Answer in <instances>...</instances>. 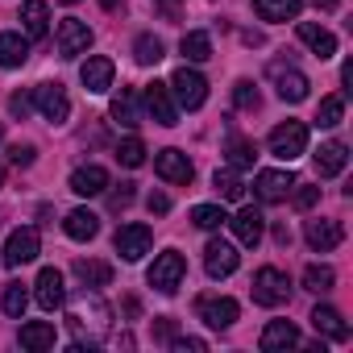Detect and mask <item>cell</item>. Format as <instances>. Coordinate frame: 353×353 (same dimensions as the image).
Returning a JSON list of instances; mask_svg holds the SVG:
<instances>
[{
	"label": "cell",
	"instance_id": "23",
	"mask_svg": "<svg viewBox=\"0 0 353 353\" xmlns=\"http://www.w3.org/2000/svg\"><path fill=\"white\" fill-rule=\"evenodd\" d=\"M21 26H26V38H46L50 34V9H46V0H26L21 5Z\"/></svg>",
	"mask_w": 353,
	"mask_h": 353
},
{
	"label": "cell",
	"instance_id": "19",
	"mask_svg": "<svg viewBox=\"0 0 353 353\" xmlns=\"http://www.w3.org/2000/svg\"><path fill=\"white\" fill-rule=\"evenodd\" d=\"M303 237H307V245H312L316 254H328V250H336V245H341L345 229H341V221H307Z\"/></svg>",
	"mask_w": 353,
	"mask_h": 353
},
{
	"label": "cell",
	"instance_id": "7",
	"mask_svg": "<svg viewBox=\"0 0 353 353\" xmlns=\"http://www.w3.org/2000/svg\"><path fill=\"white\" fill-rule=\"evenodd\" d=\"M38 250H42L38 229H34V225H21V229H13V233H9V241H5V266H9V270H17V266L34 262V258H38Z\"/></svg>",
	"mask_w": 353,
	"mask_h": 353
},
{
	"label": "cell",
	"instance_id": "2",
	"mask_svg": "<svg viewBox=\"0 0 353 353\" xmlns=\"http://www.w3.org/2000/svg\"><path fill=\"white\" fill-rule=\"evenodd\" d=\"M170 96H174V104L179 108H188V112H196V108H204V100H208V79L200 75V71H192V67H179L170 75Z\"/></svg>",
	"mask_w": 353,
	"mask_h": 353
},
{
	"label": "cell",
	"instance_id": "53",
	"mask_svg": "<svg viewBox=\"0 0 353 353\" xmlns=\"http://www.w3.org/2000/svg\"><path fill=\"white\" fill-rule=\"evenodd\" d=\"M63 5H79V0H63Z\"/></svg>",
	"mask_w": 353,
	"mask_h": 353
},
{
	"label": "cell",
	"instance_id": "15",
	"mask_svg": "<svg viewBox=\"0 0 353 353\" xmlns=\"http://www.w3.org/2000/svg\"><path fill=\"white\" fill-rule=\"evenodd\" d=\"M291 183H295V174L291 170H258V179H254V192L262 204H283L291 196Z\"/></svg>",
	"mask_w": 353,
	"mask_h": 353
},
{
	"label": "cell",
	"instance_id": "28",
	"mask_svg": "<svg viewBox=\"0 0 353 353\" xmlns=\"http://www.w3.org/2000/svg\"><path fill=\"white\" fill-rule=\"evenodd\" d=\"M75 274H79V283L83 287H108L112 283V266L108 262H100V258H75V266H71Z\"/></svg>",
	"mask_w": 353,
	"mask_h": 353
},
{
	"label": "cell",
	"instance_id": "25",
	"mask_svg": "<svg viewBox=\"0 0 353 353\" xmlns=\"http://www.w3.org/2000/svg\"><path fill=\"white\" fill-rule=\"evenodd\" d=\"M17 341H21V349H30V353L54 349V324H46V320H30V324H21Z\"/></svg>",
	"mask_w": 353,
	"mask_h": 353
},
{
	"label": "cell",
	"instance_id": "16",
	"mask_svg": "<svg viewBox=\"0 0 353 353\" xmlns=\"http://www.w3.org/2000/svg\"><path fill=\"white\" fill-rule=\"evenodd\" d=\"M112 75H117V67H112V59H104V54H92V59L79 67V79H83V88H88L92 96H104V92L112 88Z\"/></svg>",
	"mask_w": 353,
	"mask_h": 353
},
{
	"label": "cell",
	"instance_id": "9",
	"mask_svg": "<svg viewBox=\"0 0 353 353\" xmlns=\"http://www.w3.org/2000/svg\"><path fill=\"white\" fill-rule=\"evenodd\" d=\"M54 46H59L63 59L88 54V46H92V30H88V21H79V17H63L59 30H54Z\"/></svg>",
	"mask_w": 353,
	"mask_h": 353
},
{
	"label": "cell",
	"instance_id": "1",
	"mask_svg": "<svg viewBox=\"0 0 353 353\" xmlns=\"http://www.w3.org/2000/svg\"><path fill=\"white\" fill-rule=\"evenodd\" d=\"M183 274H188V262H183V254L179 250H166V254H158L154 258V266H150V287L158 291V295H174L183 287Z\"/></svg>",
	"mask_w": 353,
	"mask_h": 353
},
{
	"label": "cell",
	"instance_id": "35",
	"mask_svg": "<svg viewBox=\"0 0 353 353\" xmlns=\"http://www.w3.org/2000/svg\"><path fill=\"white\" fill-rule=\"evenodd\" d=\"M254 158H258V145H254L250 137H233V141H229V166H233V170H250Z\"/></svg>",
	"mask_w": 353,
	"mask_h": 353
},
{
	"label": "cell",
	"instance_id": "44",
	"mask_svg": "<svg viewBox=\"0 0 353 353\" xmlns=\"http://www.w3.org/2000/svg\"><path fill=\"white\" fill-rule=\"evenodd\" d=\"M170 349H179V353H204V341L200 336H170Z\"/></svg>",
	"mask_w": 353,
	"mask_h": 353
},
{
	"label": "cell",
	"instance_id": "45",
	"mask_svg": "<svg viewBox=\"0 0 353 353\" xmlns=\"http://www.w3.org/2000/svg\"><path fill=\"white\" fill-rule=\"evenodd\" d=\"M9 108H13V117H21V121H26V117H30V108H34V96H26V92H17V96L9 100Z\"/></svg>",
	"mask_w": 353,
	"mask_h": 353
},
{
	"label": "cell",
	"instance_id": "29",
	"mask_svg": "<svg viewBox=\"0 0 353 353\" xmlns=\"http://www.w3.org/2000/svg\"><path fill=\"white\" fill-rule=\"evenodd\" d=\"M250 5L262 21H295L299 9H303L299 0H250Z\"/></svg>",
	"mask_w": 353,
	"mask_h": 353
},
{
	"label": "cell",
	"instance_id": "52",
	"mask_svg": "<svg viewBox=\"0 0 353 353\" xmlns=\"http://www.w3.org/2000/svg\"><path fill=\"white\" fill-rule=\"evenodd\" d=\"M0 141H5V121H0Z\"/></svg>",
	"mask_w": 353,
	"mask_h": 353
},
{
	"label": "cell",
	"instance_id": "6",
	"mask_svg": "<svg viewBox=\"0 0 353 353\" xmlns=\"http://www.w3.org/2000/svg\"><path fill=\"white\" fill-rule=\"evenodd\" d=\"M34 104H38V112L50 125H67V117H71V96H67L63 83H38L34 88Z\"/></svg>",
	"mask_w": 353,
	"mask_h": 353
},
{
	"label": "cell",
	"instance_id": "10",
	"mask_svg": "<svg viewBox=\"0 0 353 353\" xmlns=\"http://www.w3.org/2000/svg\"><path fill=\"white\" fill-rule=\"evenodd\" d=\"M237 266H241V254H237V245H233V241L212 237V241L204 245V270H208L212 279H229Z\"/></svg>",
	"mask_w": 353,
	"mask_h": 353
},
{
	"label": "cell",
	"instance_id": "27",
	"mask_svg": "<svg viewBox=\"0 0 353 353\" xmlns=\"http://www.w3.org/2000/svg\"><path fill=\"white\" fill-rule=\"evenodd\" d=\"M63 229H67V237H71V241H92V237L100 233V216H96V212H88V208H75V212H67Z\"/></svg>",
	"mask_w": 353,
	"mask_h": 353
},
{
	"label": "cell",
	"instance_id": "18",
	"mask_svg": "<svg viewBox=\"0 0 353 353\" xmlns=\"http://www.w3.org/2000/svg\"><path fill=\"white\" fill-rule=\"evenodd\" d=\"M229 225H233V237H237L241 245H250V250H254V245L262 241V233H266V216H262L258 208H241Z\"/></svg>",
	"mask_w": 353,
	"mask_h": 353
},
{
	"label": "cell",
	"instance_id": "48",
	"mask_svg": "<svg viewBox=\"0 0 353 353\" xmlns=\"http://www.w3.org/2000/svg\"><path fill=\"white\" fill-rule=\"evenodd\" d=\"M158 9H162L166 17H179V0H158Z\"/></svg>",
	"mask_w": 353,
	"mask_h": 353
},
{
	"label": "cell",
	"instance_id": "36",
	"mask_svg": "<svg viewBox=\"0 0 353 353\" xmlns=\"http://www.w3.org/2000/svg\"><path fill=\"white\" fill-rule=\"evenodd\" d=\"M341 117H345V96H324L320 108H316V125L332 129V125H341Z\"/></svg>",
	"mask_w": 353,
	"mask_h": 353
},
{
	"label": "cell",
	"instance_id": "3",
	"mask_svg": "<svg viewBox=\"0 0 353 353\" xmlns=\"http://www.w3.org/2000/svg\"><path fill=\"white\" fill-rule=\"evenodd\" d=\"M270 154L279 158V162H295L299 154H307V125L303 121H283V125H274L270 129Z\"/></svg>",
	"mask_w": 353,
	"mask_h": 353
},
{
	"label": "cell",
	"instance_id": "41",
	"mask_svg": "<svg viewBox=\"0 0 353 353\" xmlns=\"http://www.w3.org/2000/svg\"><path fill=\"white\" fill-rule=\"evenodd\" d=\"M291 204L299 208V212H307V208H316L320 204V188H312V183H291Z\"/></svg>",
	"mask_w": 353,
	"mask_h": 353
},
{
	"label": "cell",
	"instance_id": "42",
	"mask_svg": "<svg viewBox=\"0 0 353 353\" xmlns=\"http://www.w3.org/2000/svg\"><path fill=\"white\" fill-rule=\"evenodd\" d=\"M108 188H112V183H108ZM129 204H133V183H117V188L108 192V208H112V212H125Z\"/></svg>",
	"mask_w": 353,
	"mask_h": 353
},
{
	"label": "cell",
	"instance_id": "47",
	"mask_svg": "<svg viewBox=\"0 0 353 353\" xmlns=\"http://www.w3.org/2000/svg\"><path fill=\"white\" fill-rule=\"evenodd\" d=\"M154 336H158V341H170V336H174V320H170V316H162V320L154 324Z\"/></svg>",
	"mask_w": 353,
	"mask_h": 353
},
{
	"label": "cell",
	"instance_id": "14",
	"mask_svg": "<svg viewBox=\"0 0 353 353\" xmlns=\"http://www.w3.org/2000/svg\"><path fill=\"white\" fill-rule=\"evenodd\" d=\"M270 79H274V88H279V100H287V104H299V100H307V75L303 71H295V67H283V63H270Z\"/></svg>",
	"mask_w": 353,
	"mask_h": 353
},
{
	"label": "cell",
	"instance_id": "51",
	"mask_svg": "<svg viewBox=\"0 0 353 353\" xmlns=\"http://www.w3.org/2000/svg\"><path fill=\"white\" fill-rule=\"evenodd\" d=\"M0 188H5V166H0Z\"/></svg>",
	"mask_w": 353,
	"mask_h": 353
},
{
	"label": "cell",
	"instance_id": "5",
	"mask_svg": "<svg viewBox=\"0 0 353 353\" xmlns=\"http://www.w3.org/2000/svg\"><path fill=\"white\" fill-rule=\"evenodd\" d=\"M154 170H158V179H166L174 188H188L196 179V166H192V158L183 150H158L154 154Z\"/></svg>",
	"mask_w": 353,
	"mask_h": 353
},
{
	"label": "cell",
	"instance_id": "34",
	"mask_svg": "<svg viewBox=\"0 0 353 353\" xmlns=\"http://www.w3.org/2000/svg\"><path fill=\"white\" fill-rule=\"evenodd\" d=\"M192 225L204 229V233H216L221 225H229V216H225V208H216V204H196V208H192Z\"/></svg>",
	"mask_w": 353,
	"mask_h": 353
},
{
	"label": "cell",
	"instance_id": "21",
	"mask_svg": "<svg viewBox=\"0 0 353 353\" xmlns=\"http://www.w3.org/2000/svg\"><path fill=\"white\" fill-rule=\"evenodd\" d=\"M349 166V145L345 141H324L316 150V174L320 179H332V174H341Z\"/></svg>",
	"mask_w": 353,
	"mask_h": 353
},
{
	"label": "cell",
	"instance_id": "49",
	"mask_svg": "<svg viewBox=\"0 0 353 353\" xmlns=\"http://www.w3.org/2000/svg\"><path fill=\"white\" fill-rule=\"evenodd\" d=\"M274 241H279V245H291V229H287V225H279V229H274Z\"/></svg>",
	"mask_w": 353,
	"mask_h": 353
},
{
	"label": "cell",
	"instance_id": "38",
	"mask_svg": "<svg viewBox=\"0 0 353 353\" xmlns=\"http://www.w3.org/2000/svg\"><path fill=\"white\" fill-rule=\"evenodd\" d=\"M0 303H5V312H9L13 320H21L26 307H30V291H26L21 283H5V299H0Z\"/></svg>",
	"mask_w": 353,
	"mask_h": 353
},
{
	"label": "cell",
	"instance_id": "17",
	"mask_svg": "<svg viewBox=\"0 0 353 353\" xmlns=\"http://www.w3.org/2000/svg\"><path fill=\"white\" fill-rule=\"evenodd\" d=\"M295 34H299V42H303V46H307L320 63L336 54V38H332L324 26H316V21H299V26H295Z\"/></svg>",
	"mask_w": 353,
	"mask_h": 353
},
{
	"label": "cell",
	"instance_id": "39",
	"mask_svg": "<svg viewBox=\"0 0 353 353\" xmlns=\"http://www.w3.org/2000/svg\"><path fill=\"white\" fill-rule=\"evenodd\" d=\"M117 162L129 166V170H137V166L145 162V145H141V137H125V141L117 145Z\"/></svg>",
	"mask_w": 353,
	"mask_h": 353
},
{
	"label": "cell",
	"instance_id": "12",
	"mask_svg": "<svg viewBox=\"0 0 353 353\" xmlns=\"http://www.w3.org/2000/svg\"><path fill=\"white\" fill-rule=\"evenodd\" d=\"M112 245H117V254H121L125 262H141V258L150 254V245H154V233H150L145 225H121L117 237H112Z\"/></svg>",
	"mask_w": 353,
	"mask_h": 353
},
{
	"label": "cell",
	"instance_id": "43",
	"mask_svg": "<svg viewBox=\"0 0 353 353\" xmlns=\"http://www.w3.org/2000/svg\"><path fill=\"white\" fill-rule=\"evenodd\" d=\"M34 158H38V150H34L30 141H17V145H9V162H13V166H34Z\"/></svg>",
	"mask_w": 353,
	"mask_h": 353
},
{
	"label": "cell",
	"instance_id": "8",
	"mask_svg": "<svg viewBox=\"0 0 353 353\" xmlns=\"http://www.w3.org/2000/svg\"><path fill=\"white\" fill-rule=\"evenodd\" d=\"M237 312H241V307H237V299H229V295H200V299H196V316H200L208 328H216V332H221V328H233V324H237Z\"/></svg>",
	"mask_w": 353,
	"mask_h": 353
},
{
	"label": "cell",
	"instance_id": "32",
	"mask_svg": "<svg viewBox=\"0 0 353 353\" xmlns=\"http://www.w3.org/2000/svg\"><path fill=\"white\" fill-rule=\"evenodd\" d=\"M112 117H117V125H125V129H137V125H141V117H137V92H133V88H121V96L112 100Z\"/></svg>",
	"mask_w": 353,
	"mask_h": 353
},
{
	"label": "cell",
	"instance_id": "50",
	"mask_svg": "<svg viewBox=\"0 0 353 353\" xmlns=\"http://www.w3.org/2000/svg\"><path fill=\"white\" fill-rule=\"evenodd\" d=\"M341 0H316V9H336Z\"/></svg>",
	"mask_w": 353,
	"mask_h": 353
},
{
	"label": "cell",
	"instance_id": "37",
	"mask_svg": "<svg viewBox=\"0 0 353 353\" xmlns=\"http://www.w3.org/2000/svg\"><path fill=\"white\" fill-rule=\"evenodd\" d=\"M332 283H336V274H332V266H320V262H312V266L303 270V287H307V291H316V295H324V291H332Z\"/></svg>",
	"mask_w": 353,
	"mask_h": 353
},
{
	"label": "cell",
	"instance_id": "26",
	"mask_svg": "<svg viewBox=\"0 0 353 353\" xmlns=\"http://www.w3.org/2000/svg\"><path fill=\"white\" fill-rule=\"evenodd\" d=\"M26 59H30V38H21V34H0V67L17 71V67H26Z\"/></svg>",
	"mask_w": 353,
	"mask_h": 353
},
{
	"label": "cell",
	"instance_id": "46",
	"mask_svg": "<svg viewBox=\"0 0 353 353\" xmlns=\"http://www.w3.org/2000/svg\"><path fill=\"white\" fill-rule=\"evenodd\" d=\"M145 208H150L154 216H166V212H170V200H166L162 192H150V196H145Z\"/></svg>",
	"mask_w": 353,
	"mask_h": 353
},
{
	"label": "cell",
	"instance_id": "22",
	"mask_svg": "<svg viewBox=\"0 0 353 353\" xmlns=\"http://www.w3.org/2000/svg\"><path fill=\"white\" fill-rule=\"evenodd\" d=\"M266 353H279V349H291V345H299V328L291 324V320H270L266 328H262V341H258Z\"/></svg>",
	"mask_w": 353,
	"mask_h": 353
},
{
	"label": "cell",
	"instance_id": "40",
	"mask_svg": "<svg viewBox=\"0 0 353 353\" xmlns=\"http://www.w3.org/2000/svg\"><path fill=\"white\" fill-rule=\"evenodd\" d=\"M233 104L245 108V112H254V108L262 104V96H258V88H254L250 79H237V83H233Z\"/></svg>",
	"mask_w": 353,
	"mask_h": 353
},
{
	"label": "cell",
	"instance_id": "13",
	"mask_svg": "<svg viewBox=\"0 0 353 353\" xmlns=\"http://www.w3.org/2000/svg\"><path fill=\"white\" fill-rule=\"evenodd\" d=\"M34 299H38V307H42V312H54V307H63V303H67L63 270H54V266H42V270H38V283H34Z\"/></svg>",
	"mask_w": 353,
	"mask_h": 353
},
{
	"label": "cell",
	"instance_id": "24",
	"mask_svg": "<svg viewBox=\"0 0 353 353\" xmlns=\"http://www.w3.org/2000/svg\"><path fill=\"white\" fill-rule=\"evenodd\" d=\"M312 328H316L320 336H328V341H349V324L341 320L336 307H324V303H320V307L312 312Z\"/></svg>",
	"mask_w": 353,
	"mask_h": 353
},
{
	"label": "cell",
	"instance_id": "33",
	"mask_svg": "<svg viewBox=\"0 0 353 353\" xmlns=\"http://www.w3.org/2000/svg\"><path fill=\"white\" fill-rule=\"evenodd\" d=\"M162 54H166V46H162V38H154V34H141V38L133 42V59H137L141 67L162 63Z\"/></svg>",
	"mask_w": 353,
	"mask_h": 353
},
{
	"label": "cell",
	"instance_id": "30",
	"mask_svg": "<svg viewBox=\"0 0 353 353\" xmlns=\"http://www.w3.org/2000/svg\"><path fill=\"white\" fill-rule=\"evenodd\" d=\"M212 188H216V196H221V200H233V204H241V200H245V183H241V174H237L233 166L212 174Z\"/></svg>",
	"mask_w": 353,
	"mask_h": 353
},
{
	"label": "cell",
	"instance_id": "11",
	"mask_svg": "<svg viewBox=\"0 0 353 353\" xmlns=\"http://www.w3.org/2000/svg\"><path fill=\"white\" fill-rule=\"evenodd\" d=\"M141 100H145V112L154 117V125H179V104H174V96H170L166 83H158V79L145 83Z\"/></svg>",
	"mask_w": 353,
	"mask_h": 353
},
{
	"label": "cell",
	"instance_id": "20",
	"mask_svg": "<svg viewBox=\"0 0 353 353\" xmlns=\"http://www.w3.org/2000/svg\"><path fill=\"white\" fill-rule=\"evenodd\" d=\"M71 192L83 196V200L104 196V192H108V170H104V166H79V170L71 174Z\"/></svg>",
	"mask_w": 353,
	"mask_h": 353
},
{
	"label": "cell",
	"instance_id": "4",
	"mask_svg": "<svg viewBox=\"0 0 353 353\" xmlns=\"http://www.w3.org/2000/svg\"><path fill=\"white\" fill-rule=\"evenodd\" d=\"M250 295H254V303H262V307H279V303L291 299V279H287L279 266H262V270L254 274Z\"/></svg>",
	"mask_w": 353,
	"mask_h": 353
},
{
	"label": "cell",
	"instance_id": "31",
	"mask_svg": "<svg viewBox=\"0 0 353 353\" xmlns=\"http://www.w3.org/2000/svg\"><path fill=\"white\" fill-rule=\"evenodd\" d=\"M179 50H183L188 63H208V59H212V38H208L204 30H192V34H183Z\"/></svg>",
	"mask_w": 353,
	"mask_h": 353
}]
</instances>
